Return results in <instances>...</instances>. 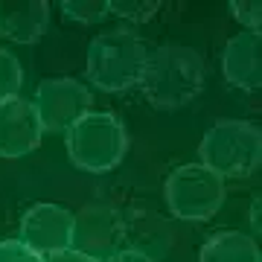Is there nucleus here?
Instances as JSON below:
<instances>
[{"instance_id":"5","label":"nucleus","mask_w":262,"mask_h":262,"mask_svg":"<svg viewBox=\"0 0 262 262\" xmlns=\"http://www.w3.org/2000/svg\"><path fill=\"white\" fill-rule=\"evenodd\" d=\"M225 201V181L201 163L172 169L166 178V204L184 222H204Z\"/></svg>"},{"instance_id":"10","label":"nucleus","mask_w":262,"mask_h":262,"mask_svg":"<svg viewBox=\"0 0 262 262\" xmlns=\"http://www.w3.org/2000/svg\"><path fill=\"white\" fill-rule=\"evenodd\" d=\"M227 84L242 88V91H259L262 88V35L245 29L233 35L225 47L222 58Z\"/></svg>"},{"instance_id":"17","label":"nucleus","mask_w":262,"mask_h":262,"mask_svg":"<svg viewBox=\"0 0 262 262\" xmlns=\"http://www.w3.org/2000/svg\"><path fill=\"white\" fill-rule=\"evenodd\" d=\"M0 262H47L41 253H35L20 239H3L0 242Z\"/></svg>"},{"instance_id":"6","label":"nucleus","mask_w":262,"mask_h":262,"mask_svg":"<svg viewBox=\"0 0 262 262\" xmlns=\"http://www.w3.org/2000/svg\"><path fill=\"white\" fill-rule=\"evenodd\" d=\"M32 105L44 131H67L84 114H91L94 96L82 82L58 76V79H47L38 84Z\"/></svg>"},{"instance_id":"3","label":"nucleus","mask_w":262,"mask_h":262,"mask_svg":"<svg viewBox=\"0 0 262 262\" xmlns=\"http://www.w3.org/2000/svg\"><path fill=\"white\" fill-rule=\"evenodd\" d=\"M128 151V134L117 114L91 111L67 128V158L76 169L105 175L122 163Z\"/></svg>"},{"instance_id":"19","label":"nucleus","mask_w":262,"mask_h":262,"mask_svg":"<svg viewBox=\"0 0 262 262\" xmlns=\"http://www.w3.org/2000/svg\"><path fill=\"white\" fill-rule=\"evenodd\" d=\"M47 262H99V259H94V256H84V253H79V251H61V253H53V256H47Z\"/></svg>"},{"instance_id":"14","label":"nucleus","mask_w":262,"mask_h":262,"mask_svg":"<svg viewBox=\"0 0 262 262\" xmlns=\"http://www.w3.org/2000/svg\"><path fill=\"white\" fill-rule=\"evenodd\" d=\"M64 18L76 24H102L111 12H108V0H64L61 3Z\"/></svg>"},{"instance_id":"20","label":"nucleus","mask_w":262,"mask_h":262,"mask_svg":"<svg viewBox=\"0 0 262 262\" xmlns=\"http://www.w3.org/2000/svg\"><path fill=\"white\" fill-rule=\"evenodd\" d=\"M251 222H253V227L259 230V201H253V210H251Z\"/></svg>"},{"instance_id":"9","label":"nucleus","mask_w":262,"mask_h":262,"mask_svg":"<svg viewBox=\"0 0 262 262\" xmlns=\"http://www.w3.org/2000/svg\"><path fill=\"white\" fill-rule=\"evenodd\" d=\"M41 120L29 99L12 96L0 102V158H24L41 146Z\"/></svg>"},{"instance_id":"13","label":"nucleus","mask_w":262,"mask_h":262,"mask_svg":"<svg viewBox=\"0 0 262 262\" xmlns=\"http://www.w3.org/2000/svg\"><path fill=\"white\" fill-rule=\"evenodd\" d=\"M163 6L160 0H108V12L128 24H146Z\"/></svg>"},{"instance_id":"11","label":"nucleus","mask_w":262,"mask_h":262,"mask_svg":"<svg viewBox=\"0 0 262 262\" xmlns=\"http://www.w3.org/2000/svg\"><path fill=\"white\" fill-rule=\"evenodd\" d=\"M50 20L47 0H0V35L18 41V44H35L44 35Z\"/></svg>"},{"instance_id":"12","label":"nucleus","mask_w":262,"mask_h":262,"mask_svg":"<svg viewBox=\"0 0 262 262\" xmlns=\"http://www.w3.org/2000/svg\"><path fill=\"white\" fill-rule=\"evenodd\" d=\"M198 262H262V253L256 239L233 233V230H222L204 242Z\"/></svg>"},{"instance_id":"1","label":"nucleus","mask_w":262,"mask_h":262,"mask_svg":"<svg viewBox=\"0 0 262 262\" xmlns=\"http://www.w3.org/2000/svg\"><path fill=\"white\" fill-rule=\"evenodd\" d=\"M204 73V58L192 47L163 44L149 53L137 84H140L143 96L149 99V105H155L160 111H175V108L189 105L201 94Z\"/></svg>"},{"instance_id":"16","label":"nucleus","mask_w":262,"mask_h":262,"mask_svg":"<svg viewBox=\"0 0 262 262\" xmlns=\"http://www.w3.org/2000/svg\"><path fill=\"white\" fill-rule=\"evenodd\" d=\"M230 12H233V18L245 29L259 32V27H262V3L259 0H233L230 3Z\"/></svg>"},{"instance_id":"15","label":"nucleus","mask_w":262,"mask_h":262,"mask_svg":"<svg viewBox=\"0 0 262 262\" xmlns=\"http://www.w3.org/2000/svg\"><path fill=\"white\" fill-rule=\"evenodd\" d=\"M24 84V67L9 50H0V102H6L12 96H18Z\"/></svg>"},{"instance_id":"8","label":"nucleus","mask_w":262,"mask_h":262,"mask_svg":"<svg viewBox=\"0 0 262 262\" xmlns=\"http://www.w3.org/2000/svg\"><path fill=\"white\" fill-rule=\"evenodd\" d=\"M20 242L44 259L73 248V213L58 204H32L20 219Z\"/></svg>"},{"instance_id":"2","label":"nucleus","mask_w":262,"mask_h":262,"mask_svg":"<svg viewBox=\"0 0 262 262\" xmlns=\"http://www.w3.org/2000/svg\"><path fill=\"white\" fill-rule=\"evenodd\" d=\"M149 47L134 29H108L88 47V79L108 94H122L140 82Z\"/></svg>"},{"instance_id":"4","label":"nucleus","mask_w":262,"mask_h":262,"mask_svg":"<svg viewBox=\"0 0 262 262\" xmlns=\"http://www.w3.org/2000/svg\"><path fill=\"white\" fill-rule=\"evenodd\" d=\"M201 166L219 178H248L262 163V131L248 120H219L198 146Z\"/></svg>"},{"instance_id":"7","label":"nucleus","mask_w":262,"mask_h":262,"mask_svg":"<svg viewBox=\"0 0 262 262\" xmlns=\"http://www.w3.org/2000/svg\"><path fill=\"white\" fill-rule=\"evenodd\" d=\"M125 227H122V215L117 207L94 201L84 204L79 213H73V251L94 256L105 262L111 253L120 251Z\"/></svg>"},{"instance_id":"18","label":"nucleus","mask_w":262,"mask_h":262,"mask_svg":"<svg viewBox=\"0 0 262 262\" xmlns=\"http://www.w3.org/2000/svg\"><path fill=\"white\" fill-rule=\"evenodd\" d=\"M105 262H155L149 253L137 251V248H120L117 253H111Z\"/></svg>"}]
</instances>
